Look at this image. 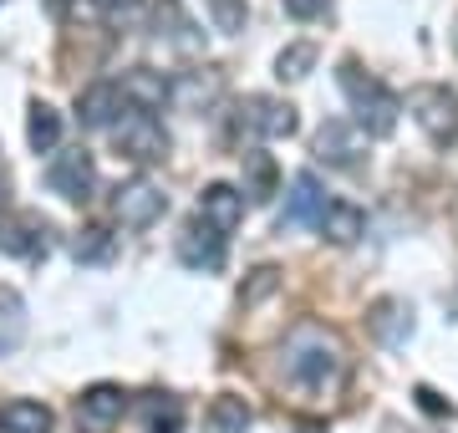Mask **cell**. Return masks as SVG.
Returning a JSON list of instances; mask_svg holds the SVG:
<instances>
[{"instance_id":"27","label":"cell","mask_w":458,"mask_h":433,"mask_svg":"<svg viewBox=\"0 0 458 433\" xmlns=\"http://www.w3.org/2000/svg\"><path fill=\"white\" fill-rule=\"evenodd\" d=\"M204 11H209V21H214V31H225V36H234V31H245V21H250V11H245V0H204Z\"/></svg>"},{"instance_id":"15","label":"cell","mask_w":458,"mask_h":433,"mask_svg":"<svg viewBox=\"0 0 458 433\" xmlns=\"http://www.w3.org/2000/svg\"><path fill=\"white\" fill-rule=\"evenodd\" d=\"M367 327H372V336L382 342V347H403L412 336V306L408 301H377L372 311H367Z\"/></svg>"},{"instance_id":"33","label":"cell","mask_w":458,"mask_h":433,"mask_svg":"<svg viewBox=\"0 0 458 433\" xmlns=\"http://www.w3.org/2000/svg\"><path fill=\"white\" fill-rule=\"evenodd\" d=\"M47 11H51L56 21H66V16H72V0H47Z\"/></svg>"},{"instance_id":"22","label":"cell","mask_w":458,"mask_h":433,"mask_svg":"<svg viewBox=\"0 0 458 433\" xmlns=\"http://www.w3.org/2000/svg\"><path fill=\"white\" fill-rule=\"evenodd\" d=\"M250 403L234 398V393H219V398L209 403V413H204V423H209V433H245L250 429Z\"/></svg>"},{"instance_id":"16","label":"cell","mask_w":458,"mask_h":433,"mask_svg":"<svg viewBox=\"0 0 458 433\" xmlns=\"http://www.w3.org/2000/svg\"><path fill=\"white\" fill-rule=\"evenodd\" d=\"M219 87H225V77H219L214 67L179 72V77H174V102H179V107H189V113H204V107L219 98Z\"/></svg>"},{"instance_id":"20","label":"cell","mask_w":458,"mask_h":433,"mask_svg":"<svg viewBox=\"0 0 458 433\" xmlns=\"http://www.w3.org/2000/svg\"><path fill=\"white\" fill-rule=\"evenodd\" d=\"M276 183H280L276 158L260 153V149H245V194H250V204H270L276 200Z\"/></svg>"},{"instance_id":"12","label":"cell","mask_w":458,"mask_h":433,"mask_svg":"<svg viewBox=\"0 0 458 433\" xmlns=\"http://www.w3.org/2000/svg\"><path fill=\"white\" fill-rule=\"evenodd\" d=\"M123 113H128V92H123V82H92L82 98H77L82 128H113Z\"/></svg>"},{"instance_id":"3","label":"cell","mask_w":458,"mask_h":433,"mask_svg":"<svg viewBox=\"0 0 458 433\" xmlns=\"http://www.w3.org/2000/svg\"><path fill=\"white\" fill-rule=\"evenodd\" d=\"M408 113L412 123L428 133L433 149H454L458 143V92L443 82H423L408 92Z\"/></svg>"},{"instance_id":"4","label":"cell","mask_w":458,"mask_h":433,"mask_svg":"<svg viewBox=\"0 0 458 433\" xmlns=\"http://www.w3.org/2000/svg\"><path fill=\"white\" fill-rule=\"evenodd\" d=\"M113 143L123 158H132V164H158V158H168V133L164 123L153 117V107H132L113 123Z\"/></svg>"},{"instance_id":"6","label":"cell","mask_w":458,"mask_h":433,"mask_svg":"<svg viewBox=\"0 0 458 433\" xmlns=\"http://www.w3.org/2000/svg\"><path fill=\"white\" fill-rule=\"evenodd\" d=\"M92 183H98V164L87 149H62L47 164V189L62 194L66 204H87L92 200Z\"/></svg>"},{"instance_id":"26","label":"cell","mask_w":458,"mask_h":433,"mask_svg":"<svg viewBox=\"0 0 458 433\" xmlns=\"http://www.w3.org/2000/svg\"><path fill=\"white\" fill-rule=\"evenodd\" d=\"M311 67H316V47H311V41H295V47H285L276 56V77H280V82H301Z\"/></svg>"},{"instance_id":"10","label":"cell","mask_w":458,"mask_h":433,"mask_svg":"<svg viewBox=\"0 0 458 433\" xmlns=\"http://www.w3.org/2000/svg\"><path fill=\"white\" fill-rule=\"evenodd\" d=\"M361 138H372L361 123H346V117H327L321 128H316V158L321 164H357V153H361Z\"/></svg>"},{"instance_id":"9","label":"cell","mask_w":458,"mask_h":433,"mask_svg":"<svg viewBox=\"0 0 458 433\" xmlns=\"http://www.w3.org/2000/svg\"><path fill=\"white\" fill-rule=\"evenodd\" d=\"M123 413H128V393L113 383L87 387L82 398H77V423H82V433H113L123 423Z\"/></svg>"},{"instance_id":"32","label":"cell","mask_w":458,"mask_h":433,"mask_svg":"<svg viewBox=\"0 0 458 433\" xmlns=\"http://www.w3.org/2000/svg\"><path fill=\"white\" fill-rule=\"evenodd\" d=\"M412 398H418V408H428V413H454V403H443L438 393H433V387H418Z\"/></svg>"},{"instance_id":"1","label":"cell","mask_w":458,"mask_h":433,"mask_svg":"<svg viewBox=\"0 0 458 433\" xmlns=\"http://www.w3.org/2000/svg\"><path fill=\"white\" fill-rule=\"evenodd\" d=\"M285 378H291L295 387H311V393H321V387H336L346 372V347L342 336L327 332L321 321H301L291 336H285Z\"/></svg>"},{"instance_id":"28","label":"cell","mask_w":458,"mask_h":433,"mask_svg":"<svg viewBox=\"0 0 458 433\" xmlns=\"http://www.w3.org/2000/svg\"><path fill=\"white\" fill-rule=\"evenodd\" d=\"M138 413L148 418V423H153V429H158V423H164V429H179V398H168V393H148L143 403H138Z\"/></svg>"},{"instance_id":"7","label":"cell","mask_w":458,"mask_h":433,"mask_svg":"<svg viewBox=\"0 0 458 433\" xmlns=\"http://www.w3.org/2000/svg\"><path fill=\"white\" fill-rule=\"evenodd\" d=\"M234 128L245 138H291L295 133V107L280 98H245L234 107Z\"/></svg>"},{"instance_id":"18","label":"cell","mask_w":458,"mask_h":433,"mask_svg":"<svg viewBox=\"0 0 458 433\" xmlns=\"http://www.w3.org/2000/svg\"><path fill=\"white\" fill-rule=\"evenodd\" d=\"M0 433H51V408L36 398L0 403Z\"/></svg>"},{"instance_id":"25","label":"cell","mask_w":458,"mask_h":433,"mask_svg":"<svg viewBox=\"0 0 458 433\" xmlns=\"http://www.w3.org/2000/svg\"><path fill=\"white\" fill-rule=\"evenodd\" d=\"M158 36H168V41L183 47V51L199 47V36H194V26H189V16H183L179 0H164V5H158Z\"/></svg>"},{"instance_id":"31","label":"cell","mask_w":458,"mask_h":433,"mask_svg":"<svg viewBox=\"0 0 458 433\" xmlns=\"http://www.w3.org/2000/svg\"><path fill=\"white\" fill-rule=\"evenodd\" d=\"M92 5H98V16L113 21V26H117V21H128L132 11H138V0H92Z\"/></svg>"},{"instance_id":"17","label":"cell","mask_w":458,"mask_h":433,"mask_svg":"<svg viewBox=\"0 0 458 433\" xmlns=\"http://www.w3.org/2000/svg\"><path fill=\"white\" fill-rule=\"evenodd\" d=\"M123 92H128L132 107H164V102H174V77H164V72L153 67H132L128 77H123Z\"/></svg>"},{"instance_id":"30","label":"cell","mask_w":458,"mask_h":433,"mask_svg":"<svg viewBox=\"0 0 458 433\" xmlns=\"http://www.w3.org/2000/svg\"><path fill=\"white\" fill-rule=\"evenodd\" d=\"M285 5V16L291 21H316V16H327L331 11V0H280Z\"/></svg>"},{"instance_id":"37","label":"cell","mask_w":458,"mask_h":433,"mask_svg":"<svg viewBox=\"0 0 458 433\" xmlns=\"http://www.w3.org/2000/svg\"><path fill=\"white\" fill-rule=\"evenodd\" d=\"M454 47H458V26H454Z\"/></svg>"},{"instance_id":"21","label":"cell","mask_w":458,"mask_h":433,"mask_svg":"<svg viewBox=\"0 0 458 433\" xmlns=\"http://www.w3.org/2000/svg\"><path fill=\"white\" fill-rule=\"evenodd\" d=\"M21 342H26V301L11 285H0V357H11Z\"/></svg>"},{"instance_id":"24","label":"cell","mask_w":458,"mask_h":433,"mask_svg":"<svg viewBox=\"0 0 458 433\" xmlns=\"http://www.w3.org/2000/svg\"><path fill=\"white\" fill-rule=\"evenodd\" d=\"M26 138H31L36 153H51L62 143V113L51 102H31V123H26Z\"/></svg>"},{"instance_id":"2","label":"cell","mask_w":458,"mask_h":433,"mask_svg":"<svg viewBox=\"0 0 458 433\" xmlns=\"http://www.w3.org/2000/svg\"><path fill=\"white\" fill-rule=\"evenodd\" d=\"M336 82H342V92H346V102H352L357 123H361V128H367L372 138H387V133L397 128V113H403L397 92H387V87L377 82V77H367L357 62H342Z\"/></svg>"},{"instance_id":"11","label":"cell","mask_w":458,"mask_h":433,"mask_svg":"<svg viewBox=\"0 0 458 433\" xmlns=\"http://www.w3.org/2000/svg\"><path fill=\"white\" fill-rule=\"evenodd\" d=\"M51 225L41 215H0V250L16 255V260H36V255H47V240Z\"/></svg>"},{"instance_id":"29","label":"cell","mask_w":458,"mask_h":433,"mask_svg":"<svg viewBox=\"0 0 458 433\" xmlns=\"http://www.w3.org/2000/svg\"><path fill=\"white\" fill-rule=\"evenodd\" d=\"M276 285H280V270H276V266H260V270H255V281L240 291V301H245V306H255V301H265Z\"/></svg>"},{"instance_id":"5","label":"cell","mask_w":458,"mask_h":433,"mask_svg":"<svg viewBox=\"0 0 458 433\" xmlns=\"http://www.w3.org/2000/svg\"><path fill=\"white\" fill-rule=\"evenodd\" d=\"M113 215H117L123 230H153V225L168 215V194L153 179H128V183H117Z\"/></svg>"},{"instance_id":"36","label":"cell","mask_w":458,"mask_h":433,"mask_svg":"<svg viewBox=\"0 0 458 433\" xmlns=\"http://www.w3.org/2000/svg\"><path fill=\"white\" fill-rule=\"evenodd\" d=\"M153 433H179V429H153Z\"/></svg>"},{"instance_id":"8","label":"cell","mask_w":458,"mask_h":433,"mask_svg":"<svg viewBox=\"0 0 458 433\" xmlns=\"http://www.w3.org/2000/svg\"><path fill=\"white\" fill-rule=\"evenodd\" d=\"M225 230H214L209 219H194V225H183V234L174 240V250L189 270H225Z\"/></svg>"},{"instance_id":"19","label":"cell","mask_w":458,"mask_h":433,"mask_svg":"<svg viewBox=\"0 0 458 433\" xmlns=\"http://www.w3.org/2000/svg\"><path fill=\"white\" fill-rule=\"evenodd\" d=\"M321 234H327L331 245H352V240H361V234H367V215H361L357 204L331 200L327 215H321Z\"/></svg>"},{"instance_id":"23","label":"cell","mask_w":458,"mask_h":433,"mask_svg":"<svg viewBox=\"0 0 458 433\" xmlns=\"http://www.w3.org/2000/svg\"><path fill=\"white\" fill-rule=\"evenodd\" d=\"M72 255H77V266H107L117 255V234L102 230V225H87V230L72 240Z\"/></svg>"},{"instance_id":"14","label":"cell","mask_w":458,"mask_h":433,"mask_svg":"<svg viewBox=\"0 0 458 433\" xmlns=\"http://www.w3.org/2000/svg\"><path fill=\"white\" fill-rule=\"evenodd\" d=\"M327 189H321V179H316L311 168L306 174H295L291 183V204H285V215H280V225H321V215H327Z\"/></svg>"},{"instance_id":"34","label":"cell","mask_w":458,"mask_h":433,"mask_svg":"<svg viewBox=\"0 0 458 433\" xmlns=\"http://www.w3.org/2000/svg\"><path fill=\"white\" fill-rule=\"evenodd\" d=\"M291 433H327V423H295Z\"/></svg>"},{"instance_id":"13","label":"cell","mask_w":458,"mask_h":433,"mask_svg":"<svg viewBox=\"0 0 458 433\" xmlns=\"http://www.w3.org/2000/svg\"><path fill=\"white\" fill-rule=\"evenodd\" d=\"M199 219H209L214 230L234 234L240 219H245V189H229V183H209L199 194Z\"/></svg>"},{"instance_id":"35","label":"cell","mask_w":458,"mask_h":433,"mask_svg":"<svg viewBox=\"0 0 458 433\" xmlns=\"http://www.w3.org/2000/svg\"><path fill=\"white\" fill-rule=\"evenodd\" d=\"M0 204H5V168H0Z\"/></svg>"}]
</instances>
